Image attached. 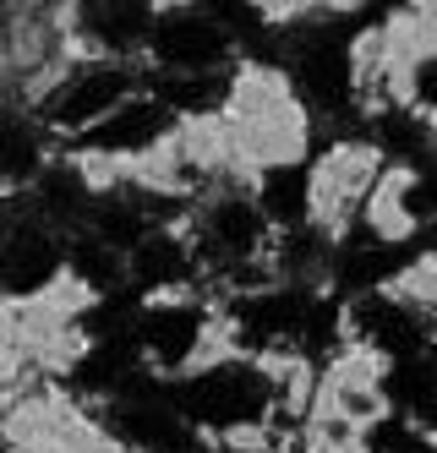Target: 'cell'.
Listing matches in <instances>:
<instances>
[{
	"mask_svg": "<svg viewBox=\"0 0 437 453\" xmlns=\"http://www.w3.org/2000/svg\"><path fill=\"white\" fill-rule=\"evenodd\" d=\"M126 339L137 366L153 382H181L186 372H197L203 361L224 355V334H219V301L208 289H186V296H153L131 306Z\"/></svg>",
	"mask_w": 437,
	"mask_h": 453,
	"instance_id": "cell-1",
	"label": "cell"
},
{
	"mask_svg": "<svg viewBox=\"0 0 437 453\" xmlns=\"http://www.w3.org/2000/svg\"><path fill=\"white\" fill-rule=\"evenodd\" d=\"M432 175L416 170V165H383V175L372 180V191H366V203H361V219H355V230L366 241H378V246H399V251H410L416 235H426V224H432Z\"/></svg>",
	"mask_w": 437,
	"mask_h": 453,
	"instance_id": "cell-7",
	"label": "cell"
},
{
	"mask_svg": "<svg viewBox=\"0 0 437 453\" xmlns=\"http://www.w3.org/2000/svg\"><path fill=\"white\" fill-rule=\"evenodd\" d=\"M186 289H208L203 273L191 263V246L181 235V224L148 230L137 246L126 251V296L153 301V296H186Z\"/></svg>",
	"mask_w": 437,
	"mask_h": 453,
	"instance_id": "cell-8",
	"label": "cell"
},
{
	"mask_svg": "<svg viewBox=\"0 0 437 453\" xmlns=\"http://www.w3.org/2000/svg\"><path fill=\"white\" fill-rule=\"evenodd\" d=\"M148 88L143 60H105V55H77L33 104V120L44 126V137L60 148L77 132H88L93 120H105L115 104H126L131 93Z\"/></svg>",
	"mask_w": 437,
	"mask_h": 453,
	"instance_id": "cell-2",
	"label": "cell"
},
{
	"mask_svg": "<svg viewBox=\"0 0 437 453\" xmlns=\"http://www.w3.org/2000/svg\"><path fill=\"white\" fill-rule=\"evenodd\" d=\"M307 415H328V420H345L355 432H372L394 415L388 410V366L372 361L361 349H333L328 361L312 372V410Z\"/></svg>",
	"mask_w": 437,
	"mask_h": 453,
	"instance_id": "cell-6",
	"label": "cell"
},
{
	"mask_svg": "<svg viewBox=\"0 0 437 453\" xmlns=\"http://www.w3.org/2000/svg\"><path fill=\"white\" fill-rule=\"evenodd\" d=\"M143 66L153 77H203V72H230L241 66V44L214 17V6H153L148 39H143Z\"/></svg>",
	"mask_w": 437,
	"mask_h": 453,
	"instance_id": "cell-3",
	"label": "cell"
},
{
	"mask_svg": "<svg viewBox=\"0 0 437 453\" xmlns=\"http://www.w3.org/2000/svg\"><path fill=\"white\" fill-rule=\"evenodd\" d=\"M339 344L372 355L383 366H399L416 355H432V317L394 301L388 289H361V296L339 301Z\"/></svg>",
	"mask_w": 437,
	"mask_h": 453,
	"instance_id": "cell-5",
	"label": "cell"
},
{
	"mask_svg": "<svg viewBox=\"0 0 437 453\" xmlns=\"http://www.w3.org/2000/svg\"><path fill=\"white\" fill-rule=\"evenodd\" d=\"M383 175V153L366 137H333L307 165V224L328 241H345L361 219V203Z\"/></svg>",
	"mask_w": 437,
	"mask_h": 453,
	"instance_id": "cell-4",
	"label": "cell"
}]
</instances>
